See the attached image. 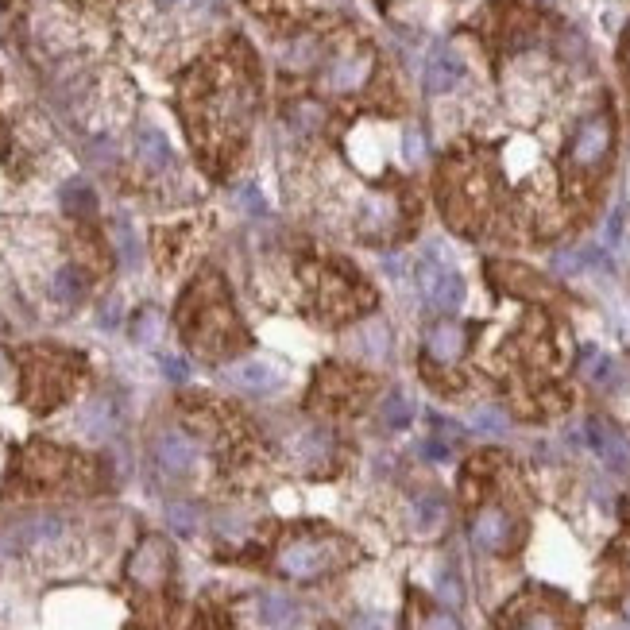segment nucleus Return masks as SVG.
Here are the masks:
<instances>
[{"mask_svg": "<svg viewBox=\"0 0 630 630\" xmlns=\"http://www.w3.org/2000/svg\"><path fill=\"white\" fill-rule=\"evenodd\" d=\"M352 630H391V619L379 611H360V615H352Z\"/></svg>", "mask_w": 630, "mask_h": 630, "instance_id": "c756f323", "label": "nucleus"}, {"mask_svg": "<svg viewBox=\"0 0 630 630\" xmlns=\"http://www.w3.org/2000/svg\"><path fill=\"white\" fill-rule=\"evenodd\" d=\"M422 155H426V144H422V136H418V132H406V159H410V163H418Z\"/></svg>", "mask_w": 630, "mask_h": 630, "instance_id": "473e14b6", "label": "nucleus"}, {"mask_svg": "<svg viewBox=\"0 0 630 630\" xmlns=\"http://www.w3.org/2000/svg\"><path fill=\"white\" fill-rule=\"evenodd\" d=\"M515 630H561V619L549 615V611H534V615H526Z\"/></svg>", "mask_w": 630, "mask_h": 630, "instance_id": "cd10ccee", "label": "nucleus"}, {"mask_svg": "<svg viewBox=\"0 0 630 630\" xmlns=\"http://www.w3.org/2000/svg\"><path fill=\"white\" fill-rule=\"evenodd\" d=\"M163 375H167V379H174V383H186V360L167 356V360H163Z\"/></svg>", "mask_w": 630, "mask_h": 630, "instance_id": "2f4dec72", "label": "nucleus"}, {"mask_svg": "<svg viewBox=\"0 0 630 630\" xmlns=\"http://www.w3.org/2000/svg\"><path fill=\"white\" fill-rule=\"evenodd\" d=\"M584 375L603 387V391H619L623 383L630 379V372L615 360V356H603V352H588V360H584Z\"/></svg>", "mask_w": 630, "mask_h": 630, "instance_id": "dca6fc26", "label": "nucleus"}, {"mask_svg": "<svg viewBox=\"0 0 630 630\" xmlns=\"http://www.w3.org/2000/svg\"><path fill=\"white\" fill-rule=\"evenodd\" d=\"M256 611H259V623L271 630H294V627H302V619H306L302 603L283 596V592H263L256 600Z\"/></svg>", "mask_w": 630, "mask_h": 630, "instance_id": "ddd939ff", "label": "nucleus"}, {"mask_svg": "<svg viewBox=\"0 0 630 630\" xmlns=\"http://www.w3.org/2000/svg\"><path fill=\"white\" fill-rule=\"evenodd\" d=\"M4 387H8V360H4V352H0V395H4Z\"/></svg>", "mask_w": 630, "mask_h": 630, "instance_id": "72a5a7b5", "label": "nucleus"}, {"mask_svg": "<svg viewBox=\"0 0 630 630\" xmlns=\"http://www.w3.org/2000/svg\"><path fill=\"white\" fill-rule=\"evenodd\" d=\"M383 422L395 426V430H402V426L410 422V402H406L402 391H391V395L383 399Z\"/></svg>", "mask_w": 630, "mask_h": 630, "instance_id": "412c9836", "label": "nucleus"}, {"mask_svg": "<svg viewBox=\"0 0 630 630\" xmlns=\"http://www.w3.org/2000/svg\"><path fill=\"white\" fill-rule=\"evenodd\" d=\"M159 333H163V317L155 314V310H144V314L136 317V329H132V337L140 344H155L159 341Z\"/></svg>", "mask_w": 630, "mask_h": 630, "instance_id": "5701e85b", "label": "nucleus"}, {"mask_svg": "<svg viewBox=\"0 0 630 630\" xmlns=\"http://www.w3.org/2000/svg\"><path fill=\"white\" fill-rule=\"evenodd\" d=\"M414 630H460V623L449 615V611H430V615L418 619V627Z\"/></svg>", "mask_w": 630, "mask_h": 630, "instance_id": "bb28decb", "label": "nucleus"}, {"mask_svg": "<svg viewBox=\"0 0 630 630\" xmlns=\"http://www.w3.org/2000/svg\"><path fill=\"white\" fill-rule=\"evenodd\" d=\"M372 74V55L368 51H348V55H337L329 66H325V89L329 93H352L368 82Z\"/></svg>", "mask_w": 630, "mask_h": 630, "instance_id": "6e6552de", "label": "nucleus"}, {"mask_svg": "<svg viewBox=\"0 0 630 630\" xmlns=\"http://www.w3.org/2000/svg\"><path fill=\"white\" fill-rule=\"evenodd\" d=\"M51 294H55L62 306H74V302H82V294H86V279H82V271L78 267H58L55 279H51Z\"/></svg>", "mask_w": 630, "mask_h": 630, "instance_id": "6ab92c4d", "label": "nucleus"}, {"mask_svg": "<svg viewBox=\"0 0 630 630\" xmlns=\"http://www.w3.org/2000/svg\"><path fill=\"white\" fill-rule=\"evenodd\" d=\"M418 287L426 306L437 314H453L460 302H464V279L449 263H437V259H422L418 263Z\"/></svg>", "mask_w": 630, "mask_h": 630, "instance_id": "20e7f679", "label": "nucleus"}, {"mask_svg": "<svg viewBox=\"0 0 630 630\" xmlns=\"http://www.w3.org/2000/svg\"><path fill=\"white\" fill-rule=\"evenodd\" d=\"M337 565V545L325 538H290L279 549V573L290 580H317Z\"/></svg>", "mask_w": 630, "mask_h": 630, "instance_id": "f257e3e1", "label": "nucleus"}, {"mask_svg": "<svg viewBox=\"0 0 630 630\" xmlns=\"http://www.w3.org/2000/svg\"><path fill=\"white\" fill-rule=\"evenodd\" d=\"M225 383L236 387V391H244V395H267V391H275L283 383V375L267 360H240V364L225 368Z\"/></svg>", "mask_w": 630, "mask_h": 630, "instance_id": "1a4fd4ad", "label": "nucleus"}, {"mask_svg": "<svg viewBox=\"0 0 630 630\" xmlns=\"http://www.w3.org/2000/svg\"><path fill=\"white\" fill-rule=\"evenodd\" d=\"M468 348V329L457 325V321H437L430 333H426V356L433 364H457Z\"/></svg>", "mask_w": 630, "mask_h": 630, "instance_id": "9b49d317", "label": "nucleus"}, {"mask_svg": "<svg viewBox=\"0 0 630 630\" xmlns=\"http://www.w3.org/2000/svg\"><path fill=\"white\" fill-rule=\"evenodd\" d=\"M314 55H317V51H314V39H302V43H290L287 62L302 70V66H310V62H314Z\"/></svg>", "mask_w": 630, "mask_h": 630, "instance_id": "c85d7f7f", "label": "nucleus"}, {"mask_svg": "<svg viewBox=\"0 0 630 630\" xmlns=\"http://www.w3.org/2000/svg\"><path fill=\"white\" fill-rule=\"evenodd\" d=\"M352 352H360L364 360H375V364H383L387 360V352H391V333H387V325H360V333H352Z\"/></svg>", "mask_w": 630, "mask_h": 630, "instance_id": "f3484780", "label": "nucleus"}, {"mask_svg": "<svg viewBox=\"0 0 630 630\" xmlns=\"http://www.w3.org/2000/svg\"><path fill=\"white\" fill-rule=\"evenodd\" d=\"M151 457H155V464H159L163 476L182 480V476H190L194 464H198V445H194L190 433L163 430L159 437H155V445H151Z\"/></svg>", "mask_w": 630, "mask_h": 630, "instance_id": "39448f33", "label": "nucleus"}, {"mask_svg": "<svg viewBox=\"0 0 630 630\" xmlns=\"http://www.w3.org/2000/svg\"><path fill=\"white\" fill-rule=\"evenodd\" d=\"M294 124H298V128H306V132H310V128H317V124H321V113H317L314 105H302V109H298V113H294Z\"/></svg>", "mask_w": 630, "mask_h": 630, "instance_id": "7c9ffc66", "label": "nucleus"}, {"mask_svg": "<svg viewBox=\"0 0 630 630\" xmlns=\"http://www.w3.org/2000/svg\"><path fill=\"white\" fill-rule=\"evenodd\" d=\"M136 151H140V159H144L151 171H167V167L174 163L167 136H163V132H155V128H144V132H140V140H136Z\"/></svg>", "mask_w": 630, "mask_h": 630, "instance_id": "a211bd4d", "label": "nucleus"}, {"mask_svg": "<svg viewBox=\"0 0 630 630\" xmlns=\"http://www.w3.org/2000/svg\"><path fill=\"white\" fill-rule=\"evenodd\" d=\"M62 530H66V526H62L58 515H28V518H16V522H4V526H0V561H4V557H16L20 549L58 542Z\"/></svg>", "mask_w": 630, "mask_h": 630, "instance_id": "7ed1b4c3", "label": "nucleus"}, {"mask_svg": "<svg viewBox=\"0 0 630 630\" xmlns=\"http://www.w3.org/2000/svg\"><path fill=\"white\" fill-rule=\"evenodd\" d=\"M437 596L445 603H453V607H460L464 603V588H460L457 573H441L437 576Z\"/></svg>", "mask_w": 630, "mask_h": 630, "instance_id": "393cba45", "label": "nucleus"}, {"mask_svg": "<svg viewBox=\"0 0 630 630\" xmlns=\"http://www.w3.org/2000/svg\"><path fill=\"white\" fill-rule=\"evenodd\" d=\"M116 248H120L124 263H136V259H140V244H136V236H132L128 225H116Z\"/></svg>", "mask_w": 630, "mask_h": 630, "instance_id": "a878e982", "label": "nucleus"}, {"mask_svg": "<svg viewBox=\"0 0 630 630\" xmlns=\"http://www.w3.org/2000/svg\"><path fill=\"white\" fill-rule=\"evenodd\" d=\"M588 445L596 449V457L607 464V468H630V445L627 437L615 430V426H607L603 418H592L588 422Z\"/></svg>", "mask_w": 630, "mask_h": 630, "instance_id": "f8f14e48", "label": "nucleus"}, {"mask_svg": "<svg viewBox=\"0 0 630 630\" xmlns=\"http://www.w3.org/2000/svg\"><path fill=\"white\" fill-rule=\"evenodd\" d=\"M468 538L484 553H507L511 542H515V518L507 515L503 507H484V511H476V518H472Z\"/></svg>", "mask_w": 630, "mask_h": 630, "instance_id": "423d86ee", "label": "nucleus"}, {"mask_svg": "<svg viewBox=\"0 0 630 630\" xmlns=\"http://www.w3.org/2000/svg\"><path fill=\"white\" fill-rule=\"evenodd\" d=\"M167 518H171V526L178 534H190V530L198 526V511L186 507V503H171V507H167Z\"/></svg>", "mask_w": 630, "mask_h": 630, "instance_id": "b1692460", "label": "nucleus"}, {"mask_svg": "<svg viewBox=\"0 0 630 630\" xmlns=\"http://www.w3.org/2000/svg\"><path fill=\"white\" fill-rule=\"evenodd\" d=\"M611 140H615V124L607 113H592L580 120L573 144H569V163L576 171H596L603 159L611 155Z\"/></svg>", "mask_w": 630, "mask_h": 630, "instance_id": "f03ea898", "label": "nucleus"}, {"mask_svg": "<svg viewBox=\"0 0 630 630\" xmlns=\"http://www.w3.org/2000/svg\"><path fill=\"white\" fill-rule=\"evenodd\" d=\"M623 619H627V623H630V600L623 603Z\"/></svg>", "mask_w": 630, "mask_h": 630, "instance_id": "f704fd0d", "label": "nucleus"}, {"mask_svg": "<svg viewBox=\"0 0 630 630\" xmlns=\"http://www.w3.org/2000/svg\"><path fill=\"white\" fill-rule=\"evenodd\" d=\"M171 573V549L163 538H144L128 561V580L140 588H159Z\"/></svg>", "mask_w": 630, "mask_h": 630, "instance_id": "0eeeda50", "label": "nucleus"}, {"mask_svg": "<svg viewBox=\"0 0 630 630\" xmlns=\"http://www.w3.org/2000/svg\"><path fill=\"white\" fill-rule=\"evenodd\" d=\"M445 499H437V495H418L414 503H410V530L418 534V538H433V534H441V526H445Z\"/></svg>", "mask_w": 630, "mask_h": 630, "instance_id": "4468645a", "label": "nucleus"}, {"mask_svg": "<svg viewBox=\"0 0 630 630\" xmlns=\"http://www.w3.org/2000/svg\"><path fill=\"white\" fill-rule=\"evenodd\" d=\"M62 209H66V213H74V217H93V209H97V194L89 190V182H82V178L66 182V186H62Z\"/></svg>", "mask_w": 630, "mask_h": 630, "instance_id": "aec40b11", "label": "nucleus"}, {"mask_svg": "<svg viewBox=\"0 0 630 630\" xmlns=\"http://www.w3.org/2000/svg\"><path fill=\"white\" fill-rule=\"evenodd\" d=\"M464 82V58L449 47H437L426 58V70H422V86L426 93H453Z\"/></svg>", "mask_w": 630, "mask_h": 630, "instance_id": "9d476101", "label": "nucleus"}, {"mask_svg": "<svg viewBox=\"0 0 630 630\" xmlns=\"http://www.w3.org/2000/svg\"><path fill=\"white\" fill-rule=\"evenodd\" d=\"M116 426V410L109 399H93L82 406V414H78V433L89 437V441H105Z\"/></svg>", "mask_w": 630, "mask_h": 630, "instance_id": "2eb2a0df", "label": "nucleus"}, {"mask_svg": "<svg viewBox=\"0 0 630 630\" xmlns=\"http://www.w3.org/2000/svg\"><path fill=\"white\" fill-rule=\"evenodd\" d=\"M472 430L476 433H507V418H503V410H495V406H480V410L472 414Z\"/></svg>", "mask_w": 630, "mask_h": 630, "instance_id": "4be33fe9", "label": "nucleus"}]
</instances>
